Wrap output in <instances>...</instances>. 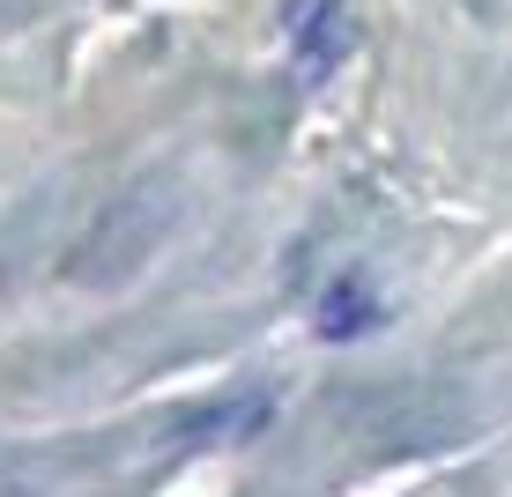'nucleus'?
Here are the masks:
<instances>
[{"label":"nucleus","instance_id":"nucleus-1","mask_svg":"<svg viewBox=\"0 0 512 497\" xmlns=\"http://www.w3.org/2000/svg\"><path fill=\"white\" fill-rule=\"evenodd\" d=\"M372 327H379V297L364 290L357 275L327 282V297H320V342H357V334H372Z\"/></svg>","mask_w":512,"mask_h":497},{"label":"nucleus","instance_id":"nucleus-2","mask_svg":"<svg viewBox=\"0 0 512 497\" xmlns=\"http://www.w3.org/2000/svg\"><path fill=\"white\" fill-rule=\"evenodd\" d=\"M342 60V8H327V0H312L305 8V75H320V67Z\"/></svg>","mask_w":512,"mask_h":497}]
</instances>
